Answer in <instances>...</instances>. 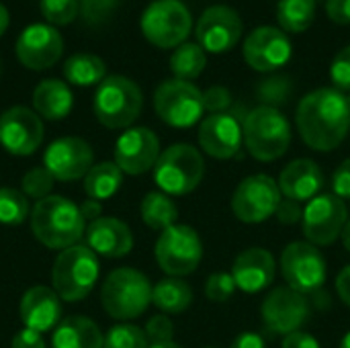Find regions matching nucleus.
I'll list each match as a JSON object with an SVG mask.
<instances>
[{
    "label": "nucleus",
    "instance_id": "423d86ee",
    "mask_svg": "<svg viewBox=\"0 0 350 348\" xmlns=\"http://www.w3.org/2000/svg\"><path fill=\"white\" fill-rule=\"evenodd\" d=\"M144 96L139 86L125 76H107L94 94V115L109 129L129 127L142 113Z\"/></svg>",
    "mask_w": 350,
    "mask_h": 348
},
{
    "label": "nucleus",
    "instance_id": "aec40b11",
    "mask_svg": "<svg viewBox=\"0 0 350 348\" xmlns=\"http://www.w3.org/2000/svg\"><path fill=\"white\" fill-rule=\"evenodd\" d=\"M291 57V41L285 31L275 27H258L246 37L244 59L256 72H273Z\"/></svg>",
    "mask_w": 350,
    "mask_h": 348
},
{
    "label": "nucleus",
    "instance_id": "1a4fd4ad",
    "mask_svg": "<svg viewBox=\"0 0 350 348\" xmlns=\"http://www.w3.org/2000/svg\"><path fill=\"white\" fill-rule=\"evenodd\" d=\"M154 109L166 125L185 129L201 119L203 92L187 80H166L154 92Z\"/></svg>",
    "mask_w": 350,
    "mask_h": 348
},
{
    "label": "nucleus",
    "instance_id": "7c9ffc66",
    "mask_svg": "<svg viewBox=\"0 0 350 348\" xmlns=\"http://www.w3.org/2000/svg\"><path fill=\"white\" fill-rule=\"evenodd\" d=\"M139 211H142L144 224L152 230H158V232L168 230L178 219V209H176L174 201L170 199V195L158 193V191L148 193L144 197Z\"/></svg>",
    "mask_w": 350,
    "mask_h": 348
},
{
    "label": "nucleus",
    "instance_id": "9b49d317",
    "mask_svg": "<svg viewBox=\"0 0 350 348\" xmlns=\"http://www.w3.org/2000/svg\"><path fill=\"white\" fill-rule=\"evenodd\" d=\"M326 273L322 252L310 242H291L281 254V275L287 281V287L306 297L324 287Z\"/></svg>",
    "mask_w": 350,
    "mask_h": 348
},
{
    "label": "nucleus",
    "instance_id": "49530a36",
    "mask_svg": "<svg viewBox=\"0 0 350 348\" xmlns=\"http://www.w3.org/2000/svg\"><path fill=\"white\" fill-rule=\"evenodd\" d=\"M326 12L330 21L338 25H350V0H328Z\"/></svg>",
    "mask_w": 350,
    "mask_h": 348
},
{
    "label": "nucleus",
    "instance_id": "a211bd4d",
    "mask_svg": "<svg viewBox=\"0 0 350 348\" xmlns=\"http://www.w3.org/2000/svg\"><path fill=\"white\" fill-rule=\"evenodd\" d=\"M92 148L80 137H59L43 154V166L55 180H78L88 174L92 164Z\"/></svg>",
    "mask_w": 350,
    "mask_h": 348
},
{
    "label": "nucleus",
    "instance_id": "864d4df0",
    "mask_svg": "<svg viewBox=\"0 0 350 348\" xmlns=\"http://www.w3.org/2000/svg\"><path fill=\"white\" fill-rule=\"evenodd\" d=\"M8 23H10V14H8L6 6L0 2V35H4V31L8 29Z\"/></svg>",
    "mask_w": 350,
    "mask_h": 348
},
{
    "label": "nucleus",
    "instance_id": "e433bc0d",
    "mask_svg": "<svg viewBox=\"0 0 350 348\" xmlns=\"http://www.w3.org/2000/svg\"><path fill=\"white\" fill-rule=\"evenodd\" d=\"M53 183H55V178L51 176V172L45 166H37V168H31L23 176V193L31 199L41 201V199L49 197Z\"/></svg>",
    "mask_w": 350,
    "mask_h": 348
},
{
    "label": "nucleus",
    "instance_id": "dca6fc26",
    "mask_svg": "<svg viewBox=\"0 0 350 348\" xmlns=\"http://www.w3.org/2000/svg\"><path fill=\"white\" fill-rule=\"evenodd\" d=\"M64 53V39L55 27L35 23L29 25L16 39L18 62L35 72L51 68Z\"/></svg>",
    "mask_w": 350,
    "mask_h": 348
},
{
    "label": "nucleus",
    "instance_id": "79ce46f5",
    "mask_svg": "<svg viewBox=\"0 0 350 348\" xmlns=\"http://www.w3.org/2000/svg\"><path fill=\"white\" fill-rule=\"evenodd\" d=\"M330 78L342 92H350V45L340 49L330 66Z\"/></svg>",
    "mask_w": 350,
    "mask_h": 348
},
{
    "label": "nucleus",
    "instance_id": "4d7b16f0",
    "mask_svg": "<svg viewBox=\"0 0 350 348\" xmlns=\"http://www.w3.org/2000/svg\"><path fill=\"white\" fill-rule=\"evenodd\" d=\"M340 348H350V332L342 338V343H340Z\"/></svg>",
    "mask_w": 350,
    "mask_h": 348
},
{
    "label": "nucleus",
    "instance_id": "7ed1b4c3",
    "mask_svg": "<svg viewBox=\"0 0 350 348\" xmlns=\"http://www.w3.org/2000/svg\"><path fill=\"white\" fill-rule=\"evenodd\" d=\"M242 135L252 158L260 162H273L289 150L291 125L279 109L260 105L246 113Z\"/></svg>",
    "mask_w": 350,
    "mask_h": 348
},
{
    "label": "nucleus",
    "instance_id": "5701e85b",
    "mask_svg": "<svg viewBox=\"0 0 350 348\" xmlns=\"http://www.w3.org/2000/svg\"><path fill=\"white\" fill-rule=\"evenodd\" d=\"M232 277L244 293H260L275 279V258L265 248H246L232 265Z\"/></svg>",
    "mask_w": 350,
    "mask_h": 348
},
{
    "label": "nucleus",
    "instance_id": "c756f323",
    "mask_svg": "<svg viewBox=\"0 0 350 348\" xmlns=\"http://www.w3.org/2000/svg\"><path fill=\"white\" fill-rule=\"evenodd\" d=\"M107 66L98 55L92 53H76L66 59L64 64V76L70 84L76 86H92L100 84L105 80Z\"/></svg>",
    "mask_w": 350,
    "mask_h": 348
},
{
    "label": "nucleus",
    "instance_id": "f03ea898",
    "mask_svg": "<svg viewBox=\"0 0 350 348\" xmlns=\"http://www.w3.org/2000/svg\"><path fill=\"white\" fill-rule=\"evenodd\" d=\"M31 230L43 246L66 250L76 246L86 234V222L80 213V205L66 197L49 195L35 203L31 211Z\"/></svg>",
    "mask_w": 350,
    "mask_h": 348
},
{
    "label": "nucleus",
    "instance_id": "ea45409f",
    "mask_svg": "<svg viewBox=\"0 0 350 348\" xmlns=\"http://www.w3.org/2000/svg\"><path fill=\"white\" fill-rule=\"evenodd\" d=\"M146 336L150 345H160V343H172L174 336V326L166 314L152 316L146 324Z\"/></svg>",
    "mask_w": 350,
    "mask_h": 348
},
{
    "label": "nucleus",
    "instance_id": "20e7f679",
    "mask_svg": "<svg viewBox=\"0 0 350 348\" xmlns=\"http://www.w3.org/2000/svg\"><path fill=\"white\" fill-rule=\"evenodd\" d=\"M152 283L135 269H115L100 289V302L105 312L115 320L139 318L152 304Z\"/></svg>",
    "mask_w": 350,
    "mask_h": 348
},
{
    "label": "nucleus",
    "instance_id": "c03bdc74",
    "mask_svg": "<svg viewBox=\"0 0 350 348\" xmlns=\"http://www.w3.org/2000/svg\"><path fill=\"white\" fill-rule=\"evenodd\" d=\"M332 191L338 199L350 201V158H347L332 176Z\"/></svg>",
    "mask_w": 350,
    "mask_h": 348
},
{
    "label": "nucleus",
    "instance_id": "6e6552de",
    "mask_svg": "<svg viewBox=\"0 0 350 348\" xmlns=\"http://www.w3.org/2000/svg\"><path fill=\"white\" fill-rule=\"evenodd\" d=\"M139 27L152 45L170 49L187 41L193 21L189 8L180 0H154L144 10Z\"/></svg>",
    "mask_w": 350,
    "mask_h": 348
},
{
    "label": "nucleus",
    "instance_id": "3c124183",
    "mask_svg": "<svg viewBox=\"0 0 350 348\" xmlns=\"http://www.w3.org/2000/svg\"><path fill=\"white\" fill-rule=\"evenodd\" d=\"M336 293L342 299V304L350 308V265L340 271V275L336 279Z\"/></svg>",
    "mask_w": 350,
    "mask_h": 348
},
{
    "label": "nucleus",
    "instance_id": "603ef678",
    "mask_svg": "<svg viewBox=\"0 0 350 348\" xmlns=\"http://www.w3.org/2000/svg\"><path fill=\"white\" fill-rule=\"evenodd\" d=\"M100 211H103L100 201H94V199H86V201L80 205V213H82L84 222H94V219H98V217H100Z\"/></svg>",
    "mask_w": 350,
    "mask_h": 348
},
{
    "label": "nucleus",
    "instance_id": "c85d7f7f",
    "mask_svg": "<svg viewBox=\"0 0 350 348\" xmlns=\"http://www.w3.org/2000/svg\"><path fill=\"white\" fill-rule=\"evenodd\" d=\"M123 183V172L115 162H98L84 176V191L88 199L105 201L111 199Z\"/></svg>",
    "mask_w": 350,
    "mask_h": 348
},
{
    "label": "nucleus",
    "instance_id": "9d476101",
    "mask_svg": "<svg viewBox=\"0 0 350 348\" xmlns=\"http://www.w3.org/2000/svg\"><path fill=\"white\" fill-rule=\"evenodd\" d=\"M203 258V242L191 226L174 224L156 242V260L170 277H185L197 271Z\"/></svg>",
    "mask_w": 350,
    "mask_h": 348
},
{
    "label": "nucleus",
    "instance_id": "c9c22d12",
    "mask_svg": "<svg viewBox=\"0 0 350 348\" xmlns=\"http://www.w3.org/2000/svg\"><path fill=\"white\" fill-rule=\"evenodd\" d=\"M41 14L51 25H70L80 12V0H41Z\"/></svg>",
    "mask_w": 350,
    "mask_h": 348
},
{
    "label": "nucleus",
    "instance_id": "4c0bfd02",
    "mask_svg": "<svg viewBox=\"0 0 350 348\" xmlns=\"http://www.w3.org/2000/svg\"><path fill=\"white\" fill-rule=\"evenodd\" d=\"M289 94H291V84H289V80L283 78V76H273V78L265 80V82L260 84V88H258L260 101H262L267 107H275V109H277L279 105L287 103Z\"/></svg>",
    "mask_w": 350,
    "mask_h": 348
},
{
    "label": "nucleus",
    "instance_id": "39448f33",
    "mask_svg": "<svg viewBox=\"0 0 350 348\" xmlns=\"http://www.w3.org/2000/svg\"><path fill=\"white\" fill-rule=\"evenodd\" d=\"M98 273V258L88 246L76 244L66 248L55 258L51 271L53 291L64 302H80L94 289Z\"/></svg>",
    "mask_w": 350,
    "mask_h": 348
},
{
    "label": "nucleus",
    "instance_id": "6ab92c4d",
    "mask_svg": "<svg viewBox=\"0 0 350 348\" xmlns=\"http://www.w3.org/2000/svg\"><path fill=\"white\" fill-rule=\"evenodd\" d=\"M242 35V18L230 6L207 8L197 23V41L211 53H224L232 49Z\"/></svg>",
    "mask_w": 350,
    "mask_h": 348
},
{
    "label": "nucleus",
    "instance_id": "2f4dec72",
    "mask_svg": "<svg viewBox=\"0 0 350 348\" xmlns=\"http://www.w3.org/2000/svg\"><path fill=\"white\" fill-rule=\"evenodd\" d=\"M207 57L199 43H183L170 57V70L178 80H195L205 70Z\"/></svg>",
    "mask_w": 350,
    "mask_h": 348
},
{
    "label": "nucleus",
    "instance_id": "b1692460",
    "mask_svg": "<svg viewBox=\"0 0 350 348\" xmlns=\"http://www.w3.org/2000/svg\"><path fill=\"white\" fill-rule=\"evenodd\" d=\"M279 191L281 195H285V199L304 203V201H312L314 197H318L320 189L324 187V174L320 170V166L310 160V158H299L289 162L281 174H279Z\"/></svg>",
    "mask_w": 350,
    "mask_h": 348
},
{
    "label": "nucleus",
    "instance_id": "8fccbe9b",
    "mask_svg": "<svg viewBox=\"0 0 350 348\" xmlns=\"http://www.w3.org/2000/svg\"><path fill=\"white\" fill-rule=\"evenodd\" d=\"M230 348H267L265 345V338L256 332H244L240 334Z\"/></svg>",
    "mask_w": 350,
    "mask_h": 348
},
{
    "label": "nucleus",
    "instance_id": "412c9836",
    "mask_svg": "<svg viewBox=\"0 0 350 348\" xmlns=\"http://www.w3.org/2000/svg\"><path fill=\"white\" fill-rule=\"evenodd\" d=\"M242 142V123L232 113H213L199 125V146L211 158H234L240 152Z\"/></svg>",
    "mask_w": 350,
    "mask_h": 348
},
{
    "label": "nucleus",
    "instance_id": "f704fd0d",
    "mask_svg": "<svg viewBox=\"0 0 350 348\" xmlns=\"http://www.w3.org/2000/svg\"><path fill=\"white\" fill-rule=\"evenodd\" d=\"M148 336L142 328L133 324H119L113 326L105 336L103 348H148Z\"/></svg>",
    "mask_w": 350,
    "mask_h": 348
},
{
    "label": "nucleus",
    "instance_id": "2eb2a0df",
    "mask_svg": "<svg viewBox=\"0 0 350 348\" xmlns=\"http://www.w3.org/2000/svg\"><path fill=\"white\" fill-rule=\"evenodd\" d=\"M43 142L41 117L27 107H12L0 115V144L12 156H31Z\"/></svg>",
    "mask_w": 350,
    "mask_h": 348
},
{
    "label": "nucleus",
    "instance_id": "4be33fe9",
    "mask_svg": "<svg viewBox=\"0 0 350 348\" xmlns=\"http://www.w3.org/2000/svg\"><path fill=\"white\" fill-rule=\"evenodd\" d=\"M18 314L25 328L43 334L47 330L57 328V324L62 322V299L53 289L37 285L25 291L18 306Z\"/></svg>",
    "mask_w": 350,
    "mask_h": 348
},
{
    "label": "nucleus",
    "instance_id": "a878e982",
    "mask_svg": "<svg viewBox=\"0 0 350 348\" xmlns=\"http://www.w3.org/2000/svg\"><path fill=\"white\" fill-rule=\"evenodd\" d=\"M74 105L72 90L64 80L47 78L37 84L33 92V107L35 113L47 121H59L70 115Z\"/></svg>",
    "mask_w": 350,
    "mask_h": 348
},
{
    "label": "nucleus",
    "instance_id": "de8ad7c7",
    "mask_svg": "<svg viewBox=\"0 0 350 348\" xmlns=\"http://www.w3.org/2000/svg\"><path fill=\"white\" fill-rule=\"evenodd\" d=\"M10 348H45V340H43V334L25 328L12 338V347Z\"/></svg>",
    "mask_w": 350,
    "mask_h": 348
},
{
    "label": "nucleus",
    "instance_id": "37998d69",
    "mask_svg": "<svg viewBox=\"0 0 350 348\" xmlns=\"http://www.w3.org/2000/svg\"><path fill=\"white\" fill-rule=\"evenodd\" d=\"M203 105L205 111L213 113H226V109H230L232 105V94L226 86H211L209 90L203 92Z\"/></svg>",
    "mask_w": 350,
    "mask_h": 348
},
{
    "label": "nucleus",
    "instance_id": "4468645a",
    "mask_svg": "<svg viewBox=\"0 0 350 348\" xmlns=\"http://www.w3.org/2000/svg\"><path fill=\"white\" fill-rule=\"evenodd\" d=\"M349 219L347 203L336 195H318L304 209V234L314 246H330Z\"/></svg>",
    "mask_w": 350,
    "mask_h": 348
},
{
    "label": "nucleus",
    "instance_id": "393cba45",
    "mask_svg": "<svg viewBox=\"0 0 350 348\" xmlns=\"http://www.w3.org/2000/svg\"><path fill=\"white\" fill-rule=\"evenodd\" d=\"M86 244L94 254L107 258H121L133 248V234L121 219L98 217L86 228Z\"/></svg>",
    "mask_w": 350,
    "mask_h": 348
},
{
    "label": "nucleus",
    "instance_id": "72a5a7b5",
    "mask_svg": "<svg viewBox=\"0 0 350 348\" xmlns=\"http://www.w3.org/2000/svg\"><path fill=\"white\" fill-rule=\"evenodd\" d=\"M29 217V201L23 191L0 189V224L18 226Z\"/></svg>",
    "mask_w": 350,
    "mask_h": 348
},
{
    "label": "nucleus",
    "instance_id": "58836bf2",
    "mask_svg": "<svg viewBox=\"0 0 350 348\" xmlns=\"http://www.w3.org/2000/svg\"><path fill=\"white\" fill-rule=\"evenodd\" d=\"M236 291L232 273H213L205 283V295L209 302H228Z\"/></svg>",
    "mask_w": 350,
    "mask_h": 348
},
{
    "label": "nucleus",
    "instance_id": "f3484780",
    "mask_svg": "<svg viewBox=\"0 0 350 348\" xmlns=\"http://www.w3.org/2000/svg\"><path fill=\"white\" fill-rule=\"evenodd\" d=\"M160 158L158 135L148 127H131L115 144V164L125 174H144Z\"/></svg>",
    "mask_w": 350,
    "mask_h": 348
},
{
    "label": "nucleus",
    "instance_id": "6e6d98bb",
    "mask_svg": "<svg viewBox=\"0 0 350 348\" xmlns=\"http://www.w3.org/2000/svg\"><path fill=\"white\" fill-rule=\"evenodd\" d=\"M148 348H183V347H178L176 343H160V345H150Z\"/></svg>",
    "mask_w": 350,
    "mask_h": 348
},
{
    "label": "nucleus",
    "instance_id": "473e14b6",
    "mask_svg": "<svg viewBox=\"0 0 350 348\" xmlns=\"http://www.w3.org/2000/svg\"><path fill=\"white\" fill-rule=\"evenodd\" d=\"M316 14V0H281L277 8V18L283 31L301 33L306 31Z\"/></svg>",
    "mask_w": 350,
    "mask_h": 348
},
{
    "label": "nucleus",
    "instance_id": "cd10ccee",
    "mask_svg": "<svg viewBox=\"0 0 350 348\" xmlns=\"http://www.w3.org/2000/svg\"><path fill=\"white\" fill-rule=\"evenodd\" d=\"M152 304L164 314H183L193 304V289L180 277H166L154 285Z\"/></svg>",
    "mask_w": 350,
    "mask_h": 348
},
{
    "label": "nucleus",
    "instance_id": "f257e3e1",
    "mask_svg": "<svg viewBox=\"0 0 350 348\" xmlns=\"http://www.w3.org/2000/svg\"><path fill=\"white\" fill-rule=\"evenodd\" d=\"M295 123L306 146L316 152H330L349 133L350 96L338 88H318L301 98Z\"/></svg>",
    "mask_w": 350,
    "mask_h": 348
},
{
    "label": "nucleus",
    "instance_id": "a18cd8bd",
    "mask_svg": "<svg viewBox=\"0 0 350 348\" xmlns=\"http://www.w3.org/2000/svg\"><path fill=\"white\" fill-rule=\"evenodd\" d=\"M277 219L285 226H293L297 222L304 219V209H301V203L297 201H291V199H281L279 207H277Z\"/></svg>",
    "mask_w": 350,
    "mask_h": 348
},
{
    "label": "nucleus",
    "instance_id": "09e8293b",
    "mask_svg": "<svg viewBox=\"0 0 350 348\" xmlns=\"http://www.w3.org/2000/svg\"><path fill=\"white\" fill-rule=\"evenodd\" d=\"M281 348H320V343L312 334L297 330V332L283 338V347Z\"/></svg>",
    "mask_w": 350,
    "mask_h": 348
},
{
    "label": "nucleus",
    "instance_id": "a19ab883",
    "mask_svg": "<svg viewBox=\"0 0 350 348\" xmlns=\"http://www.w3.org/2000/svg\"><path fill=\"white\" fill-rule=\"evenodd\" d=\"M117 6V0H80V12L86 23L100 25L105 23Z\"/></svg>",
    "mask_w": 350,
    "mask_h": 348
},
{
    "label": "nucleus",
    "instance_id": "ddd939ff",
    "mask_svg": "<svg viewBox=\"0 0 350 348\" xmlns=\"http://www.w3.org/2000/svg\"><path fill=\"white\" fill-rule=\"evenodd\" d=\"M310 302L306 295L289 289L279 287L267 295L260 308L262 326L271 336H289L308 322L310 318Z\"/></svg>",
    "mask_w": 350,
    "mask_h": 348
},
{
    "label": "nucleus",
    "instance_id": "f8f14e48",
    "mask_svg": "<svg viewBox=\"0 0 350 348\" xmlns=\"http://www.w3.org/2000/svg\"><path fill=\"white\" fill-rule=\"evenodd\" d=\"M281 191L269 174L246 176L232 195V213L244 224H260L277 213Z\"/></svg>",
    "mask_w": 350,
    "mask_h": 348
},
{
    "label": "nucleus",
    "instance_id": "0eeeda50",
    "mask_svg": "<svg viewBox=\"0 0 350 348\" xmlns=\"http://www.w3.org/2000/svg\"><path fill=\"white\" fill-rule=\"evenodd\" d=\"M205 174L201 152L189 144H174L164 150L154 166V180L166 195H187L195 191Z\"/></svg>",
    "mask_w": 350,
    "mask_h": 348
},
{
    "label": "nucleus",
    "instance_id": "13d9d810",
    "mask_svg": "<svg viewBox=\"0 0 350 348\" xmlns=\"http://www.w3.org/2000/svg\"><path fill=\"white\" fill-rule=\"evenodd\" d=\"M209 348H213V347H209Z\"/></svg>",
    "mask_w": 350,
    "mask_h": 348
},
{
    "label": "nucleus",
    "instance_id": "bb28decb",
    "mask_svg": "<svg viewBox=\"0 0 350 348\" xmlns=\"http://www.w3.org/2000/svg\"><path fill=\"white\" fill-rule=\"evenodd\" d=\"M53 348H103L105 336L100 328L82 316L66 318L57 324L51 338Z\"/></svg>",
    "mask_w": 350,
    "mask_h": 348
},
{
    "label": "nucleus",
    "instance_id": "5fc2aeb1",
    "mask_svg": "<svg viewBox=\"0 0 350 348\" xmlns=\"http://www.w3.org/2000/svg\"><path fill=\"white\" fill-rule=\"evenodd\" d=\"M340 238H342V244H345V248H347V250L350 252V219H347V224H345V230H342Z\"/></svg>",
    "mask_w": 350,
    "mask_h": 348
}]
</instances>
